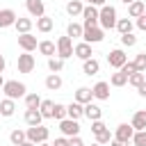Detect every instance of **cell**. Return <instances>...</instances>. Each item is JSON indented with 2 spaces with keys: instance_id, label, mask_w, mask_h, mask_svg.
I'll return each instance as SVG.
<instances>
[{
  "instance_id": "obj_5",
  "label": "cell",
  "mask_w": 146,
  "mask_h": 146,
  "mask_svg": "<svg viewBox=\"0 0 146 146\" xmlns=\"http://www.w3.org/2000/svg\"><path fill=\"white\" fill-rule=\"evenodd\" d=\"M98 16H100V9L94 7V5H87L84 11H82V18H84V27H96L98 25Z\"/></svg>"
},
{
  "instance_id": "obj_26",
  "label": "cell",
  "mask_w": 146,
  "mask_h": 146,
  "mask_svg": "<svg viewBox=\"0 0 146 146\" xmlns=\"http://www.w3.org/2000/svg\"><path fill=\"white\" fill-rule=\"evenodd\" d=\"M66 34H68L71 39H78V36H82V34H84V25H80V23H68Z\"/></svg>"
},
{
  "instance_id": "obj_11",
  "label": "cell",
  "mask_w": 146,
  "mask_h": 146,
  "mask_svg": "<svg viewBox=\"0 0 146 146\" xmlns=\"http://www.w3.org/2000/svg\"><path fill=\"white\" fill-rule=\"evenodd\" d=\"M107 62H110V66H114V68H121V66L128 62V57H125V52H123L121 48H116V50H112V52L107 55Z\"/></svg>"
},
{
  "instance_id": "obj_13",
  "label": "cell",
  "mask_w": 146,
  "mask_h": 146,
  "mask_svg": "<svg viewBox=\"0 0 146 146\" xmlns=\"http://www.w3.org/2000/svg\"><path fill=\"white\" fill-rule=\"evenodd\" d=\"M16 11L14 9H0V27H11L16 25Z\"/></svg>"
},
{
  "instance_id": "obj_29",
  "label": "cell",
  "mask_w": 146,
  "mask_h": 146,
  "mask_svg": "<svg viewBox=\"0 0 146 146\" xmlns=\"http://www.w3.org/2000/svg\"><path fill=\"white\" fill-rule=\"evenodd\" d=\"M39 112L43 114V119H52V112H55V103L52 100H41V107Z\"/></svg>"
},
{
  "instance_id": "obj_45",
  "label": "cell",
  "mask_w": 146,
  "mask_h": 146,
  "mask_svg": "<svg viewBox=\"0 0 146 146\" xmlns=\"http://www.w3.org/2000/svg\"><path fill=\"white\" fill-rule=\"evenodd\" d=\"M137 27H139V30H144V32H146V14H144V16H139V18H137Z\"/></svg>"
},
{
  "instance_id": "obj_24",
  "label": "cell",
  "mask_w": 146,
  "mask_h": 146,
  "mask_svg": "<svg viewBox=\"0 0 146 146\" xmlns=\"http://www.w3.org/2000/svg\"><path fill=\"white\" fill-rule=\"evenodd\" d=\"M16 112V103H14V98H5L2 103H0V114L2 116H11Z\"/></svg>"
},
{
  "instance_id": "obj_14",
  "label": "cell",
  "mask_w": 146,
  "mask_h": 146,
  "mask_svg": "<svg viewBox=\"0 0 146 146\" xmlns=\"http://www.w3.org/2000/svg\"><path fill=\"white\" fill-rule=\"evenodd\" d=\"M73 55H75L78 59H82V62H84V59H89V57L94 55V52H91V43H87V41L78 43V46L73 48Z\"/></svg>"
},
{
  "instance_id": "obj_43",
  "label": "cell",
  "mask_w": 146,
  "mask_h": 146,
  "mask_svg": "<svg viewBox=\"0 0 146 146\" xmlns=\"http://www.w3.org/2000/svg\"><path fill=\"white\" fill-rule=\"evenodd\" d=\"M105 128H107V125H105V123H103L100 119H98V121H91V132H94V135H98V132H103Z\"/></svg>"
},
{
  "instance_id": "obj_44",
  "label": "cell",
  "mask_w": 146,
  "mask_h": 146,
  "mask_svg": "<svg viewBox=\"0 0 146 146\" xmlns=\"http://www.w3.org/2000/svg\"><path fill=\"white\" fill-rule=\"evenodd\" d=\"M68 146H84V144H82V139L75 135V137H68Z\"/></svg>"
},
{
  "instance_id": "obj_19",
  "label": "cell",
  "mask_w": 146,
  "mask_h": 146,
  "mask_svg": "<svg viewBox=\"0 0 146 146\" xmlns=\"http://www.w3.org/2000/svg\"><path fill=\"white\" fill-rule=\"evenodd\" d=\"M82 71H84V75H96V73L100 71V64H98V59H94V57L84 59V64H82Z\"/></svg>"
},
{
  "instance_id": "obj_48",
  "label": "cell",
  "mask_w": 146,
  "mask_h": 146,
  "mask_svg": "<svg viewBox=\"0 0 146 146\" xmlns=\"http://www.w3.org/2000/svg\"><path fill=\"white\" fill-rule=\"evenodd\" d=\"M137 91H139V96H144V98H146V82H144V84H139V87H137Z\"/></svg>"
},
{
  "instance_id": "obj_33",
  "label": "cell",
  "mask_w": 146,
  "mask_h": 146,
  "mask_svg": "<svg viewBox=\"0 0 146 146\" xmlns=\"http://www.w3.org/2000/svg\"><path fill=\"white\" fill-rule=\"evenodd\" d=\"M116 30H119L121 34L132 32V21H130V18H119V21H116Z\"/></svg>"
},
{
  "instance_id": "obj_42",
  "label": "cell",
  "mask_w": 146,
  "mask_h": 146,
  "mask_svg": "<svg viewBox=\"0 0 146 146\" xmlns=\"http://www.w3.org/2000/svg\"><path fill=\"white\" fill-rule=\"evenodd\" d=\"M135 66H137V71H144V68H146V52H139V55H137Z\"/></svg>"
},
{
  "instance_id": "obj_17",
  "label": "cell",
  "mask_w": 146,
  "mask_h": 146,
  "mask_svg": "<svg viewBox=\"0 0 146 146\" xmlns=\"http://www.w3.org/2000/svg\"><path fill=\"white\" fill-rule=\"evenodd\" d=\"M84 116H87L89 121H98V119L103 116V110H100L98 105H94V103H87V105H84Z\"/></svg>"
},
{
  "instance_id": "obj_27",
  "label": "cell",
  "mask_w": 146,
  "mask_h": 146,
  "mask_svg": "<svg viewBox=\"0 0 146 146\" xmlns=\"http://www.w3.org/2000/svg\"><path fill=\"white\" fill-rule=\"evenodd\" d=\"M62 87V78L57 75V73H50L48 78H46V89H50V91H57Z\"/></svg>"
},
{
  "instance_id": "obj_4",
  "label": "cell",
  "mask_w": 146,
  "mask_h": 146,
  "mask_svg": "<svg viewBox=\"0 0 146 146\" xmlns=\"http://www.w3.org/2000/svg\"><path fill=\"white\" fill-rule=\"evenodd\" d=\"M27 139L30 141H34V144H41V141H48V128H43V125H30L27 130Z\"/></svg>"
},
{
  "instance_id": "obj_35",
  "label": "cell",
  "mask_w": 146,
  "mask_h": 146,
  "mask_svg": "<svg viewBox=\"0 0 146 146\" xmlns=\"http://www.w3.org/2000/svg\"><path fill=\"white\" fill-rule=\"evenodd\" d=\"M66 11H68L71 16H78V14H82V11H84V7H82V2H80V0H71V2L66 5Z\"/></svg>"
},
{
  "instance_id": "obj_51",
  "label": "cell",
  "mask_w": 146,
  "mask_h": 146,
  "mask_svg": "<svg viewBox=\"0 0 146 146\" xmlns=\"http://www.w3.org/2000/svg\"><path fill=\"white\" fill-rule=\"evenodd\" d=\"M2 71H5V57L0 55V73H2Z\"/></svg>"
},
{
  "instance_id": "obj_22",
  "label": "cell",
  "mask_w": 146,
  "mask_h": 146,
  "mask_svg": "<svg viewBox=\"0 0 146 146\" xmlns=\"http://www.w3.org/2000/svg\"><path fill=\"white\" fill-rule=\"evenodd\" d=\"M132 128L135 130H146V110H137L132 116Z\"/></svg>"
},
{
  "instance_id": "obj_54",
  "label": "cell",
  "mask_w": 146,
  "mask_h": 146,
  "mask_svg": "<svg viewBox=\"0 0 146 146\" xmlns=\"http://www.w3.org/2000/svg\"><path fill=\"white\" fill-rule=\"evenodd\" d=\"M121 2H125V5H130V2H135V0H121Z\"/></svg>"
},
{
  "instance_id": "obj_21",
  "label": "cell",
  "mask_w": 146,
  "mask_h": 146,
  "mask_svg": "<svg viewBox=\"0 0 146 146\" xmlns=\"http://www.w3.org/2000/svg\"><path fill=\"white\" fill-rule=\"evenodd\" d=\"M41 121H43V114L39 110H27L25 112V123L27 125H41Z\"/></svg>"
},
{
  "instance_id": "obj_31",
  "label": "cell",
  "mask_w": 146,
  "mask_h": 146,
  "mask_svg": "<svg viewBox=\"0 0 146 146\" xmlns=\"http://www.w3.org/2000/svg\"><path fill=\"white\" fill-rule=\"evenodd\" d=\"M14 27H16L21 34H25V32H30V30H32V21H30V18H21V16H18Z\"/></svg>"
},
{
  "instance_id": "obj_10",
  "label": "cell",
  "mask_w": 146,
  "mask_h": 146,
  "mask_svg": "<svg viewBox=\"0 0 146 146\" xmlns=\"http://www.w3.org/2000/svg\"><path fill=\"white\" fill-rule=\"evenodd\" d=\"M34 57L30 55V52H23V55H18V73H32L34 71Z\"/></svg>"
},
{
  "instance_id": "obj_3",
  "label": "cell",
  "mask_w": 146,
  "mask_h": 146,
  "mask_svg": "<svg viewBox=\"0 0 146 146\" xmlns=\"http://www.w3.org/2000/svg\"><path fill=\"white\" fill-rule=\"evenodd\" d=\"M57 57H62V59L73 57V41H71V36H68V34L57 39Z\"/></svg>"
},
{
  "instance_id": "obj_1",
  "label": "cell",
  "mask_w": 146,
  "mask_h": 146,
  "mask_svg": "<svg viewBox=\"0 0 146 146\" xmlns=\"http://www.w3.org/2000/svg\"><path fill=\"white\" fill-rule=\"evenodd\" d=\"M116 9L112 7V5H103L100 7V16H98V23H100V27L103 30H112V27H116Z\"/></svg>"
},
{
  "instance_id": "obj_34",
  "label": "cell",
  "mask_w": 146,
  "mask_h": 146,
  "mask_svg": "<svg viewBox=\"0 0 146 146\" xmlns=\"http://www.w3.org/2000/svg\"><path fill=\"white\" fill-rule=\"evenodd\" d=\"M48 68H50L52 73H59V71L64 68V59H62V57H48Z\"/></svg>"
},
{
  "instance_id": "obj_32",
  "label": "cell",
  "mask_w": 146,
  "mask_h": 146,
  "mask_svg": "<svg viewBox=\"0 0 146 146\" xmlns=\"http://www.w3.org/2000/svg\"><path fill=\"white\" fill-rule=\"evenodd\" d=\"M25 107H27V110H39V107H41V98H39L36 94H27V96H25Z\"/></svg>"
},
{
  "instance_id": "obj_41",
  "label": "cell",
  "mask_w": 146,
  "mask_h": 146,
  "mask_svg": "<svg viewBox=\"0 0 146 146\" xmlns=\"http://www.w3.org/2000/svg\"><path fill=\"white\" fill-rule=\"evenodd\" d=\"M119 71H123V73H125V75L130 78L132 73H137V66H135V62H125V64H123V66H121Z\"/></svg>"
},
{
  "instance_id": "obj_12",
  "label": "cell",
  "mask_w": 146,
  "mask_h": 146,
  "mask_svg": "<svg viewBox=\"0 0 146 146\" xmlns=\"http://www.w3.org/2000/svg\"><path fill=\"white\" fill-rule=\"evenodd\" d=\"M25 7H27V11H30L34 18H41V16L46 14L43 0H25Z\"/></svg>"
},
{
  "instance_id": "obj_37",
  "label": "cell",
  "mask_w": 146,
  "mask_h": 146,
  "mask_svg": "<svg viewBox=\"0 0 146 146\" xmlns=\"http://www.w3.org/2000/svg\"><path fill=\"white\" fill-rule=\"evenodd\" d=\"M132 144H135V146H146V130H135Z\"/></svg>"
},
{
  "instance_id": "obj_23",
  "label": "cell",
  "mask_w": 146,
  "mask_h": 146,
  "mask_svg": "<svg viewBox=\"0 0 146 146\" xmlns=\"http://www.w3.org/2000/svg\"><path fill=\"white\" fill-rule=\"evenodd\" d=\"M39 52L46 55V57H55V55H57V46H55L52 41H41V43H39Z\"/></svg>"
},
{
  "instance_id": "obj_49",
  "label": "cell",
  "mask_w": 146,
  "mask_h": 146,
  "mask_svg": "<svg viewBox=\"0 0 146 146\" xmlns=\"http://www.w3.org/2000/svg\"><path fill=\"white\" fill-rule=\"evenodd\" d=\"M110 146H128V141H119V139H112Z\"/></svg>"
},
{
  "instance_id": "obj_28",
  "label": "cell",
  "mask_w": 146,
  "mask_h": 146,
  "mask_svg": "<svg viewBox=\"0 0 146 146\" xmlns=\"http://www.w3.org/2000/svg\"><path fill=\"white\" fill-rule=\"evenodd\" d=\"M128 82V75L123 73V71H116V73H112V78H110V84L112 87H123Z\"/></svg>"
},
{
  "instance_id": "obj_15",
  "label": "cell",
  "mask_w": 146,
  "mask_h": 146,
  "mask_svg": "<svg viewBox=\"0 0 146 146\" xmlns=\"http://www.w3.org/2000/svg\"><path fill=\"white\" fill-rule=\"evenodd\" d=\"M66 116L78 121L80 116H84V105H82V103H78V100H73L71 105H66Z\"/></svg>"
},
{
  "instance_id": "obj_40",
  "label": "cell",
  "mask_w": 146,
  "mask_h": 146,
  "mask_svg": "<svg viewBox=\"0 0 146 146\" xmlns=\"http://www.w3.org/2000/svg\"><path fill=\"white\" fill-rule=\"evenodd\" d=\"M96 141H98L100 146H103V144H107V141H112V135H110V130L105 128L103 132H98V135H96Z\"/></svg>"
},
{
  "instance_id": "obj_36",
  "label": "cell",
  "mask_w": 146,
  "mask_h": 146,
  "mask_svg": "<svg viewBox=\"0 0 146 146\" xmlns=\"http://www.w3.org/2000/svg\"><path fill=\"white\" fill-rule=\"evenodd\" d=\"M128 82H130L132 87H139V84H144V82H146V75H144L141 71H137V73H132V75L128 78Z\"/></svg>"
},
{
  "instance_id": "obj_56",
  "label": "cell",
  "mask_w": 146,
  "mask_h": 146,
  "mask_svg": "<svg viewBox=\"0 0 146 146\" xmlns=\"http://www.w3.org/2000/svg\"><path fill=\"white\" fill-rule=\"evenodd\" d=\"M0 116H2V114H0Z\"/></svg>"
},
{
  "instance_id": "obj_8",
  "label": "cell",
  "mask_w": 146,
  "mask_h": 146,
  "mask_svg": "<svg viewBox=\"0 0 146 146\" xmlns=\"http://www.w3.org/2000/svg\"><path fill=\"white\" fill-rule=\"evenodd\" d=\"M132 137H135L132 123H121L116 128V132H114V139H119V141H132Z\"/></svg>"
},
{
  "instance_id": "obj_6",
  "label": "cell",
  "mask_w": 146,
  "mask_h": 146,
  "mask_svg": "<svg viewBox=\"0 0 146 146\" xmlns=\"http://www.w3.org/2000/svg\"><path fill=\"white\" fill-rule=\"evenodd\" d=\"M82 39L87 41V43H100L103 39H105V30L103 27H84V34H82Z\"/></svg>"
},
{
  "instance_id": "obj_20",
  "label": "cell",
  "mask_w": 146,
  "mask_h": 146,
  "mask_svg": "<svg viewBox=\"0 0 146 146\" xmlns=\"http://www.w3.org/2000/svg\"><path fill=\"white\" fill-rule=\"evenodd\" d=\"M91 98H94V91H91L89 87H80V89L75 91V100H78V103H82V105L91 103Z\"/></svg>"
},
{
  "instance_id": "obj_18",
  "label": "cell",
  "mask_w": 146,
  "mask_h": 146,
  "mask_svg": "<svg viewBox=\"0 0 146 146\" xmlns=\"http://www.w3.org/2000/svg\"><path fill=\"white\" fill-rule=\"evenodd\" d=\"M128 14H130L132 18H139V16H144V14H146V7H144V2H141V0H135V2H130V5H128Z\"/></svg>"
},
{
  "instance_id": "obj_39",
  "label": "cell",
  "mask_w": 146,
  "mask_h": 146,
  "mask_svg": "<svg viewBox=\"0 0 146 146\" xmlns=\"http://www.w3.org/2000/svg\"><path fill=\"white\" fill-rule=\"evenodd\" d=\"M121 43L130 48V46H135V43H137V36H135L132 32H128V34H121Z\"/></svg>"
},
{
  "instance_id": "obj_55",
  "label": "cell",
  "mask_w": 146,
  "mask_h": 146,
  "mask_svg": "<svg viewBox=\"0 0 146 146\" xmlns=\"http://www.w3.org/2000/svg\"><path fill=\"white\" fill-rule=\"evenodd\" d=\"M91 146H100V144H98V141H96V144H91Z\"/></svg>"
},
{
  "instance_id": "obj_7",
  "label": "cell",
  "mask_w": 146,
  "mask_h": 146,
  "mask_svg": "<svg viewBox=\"0 0 146 146\" xmlns=\"http://www.w3.org/2000/svg\"><path fill=\"white\" fill-rule=\"evenodd\" d=\"M59 130H62L64 137H75V135L80 132V125H78L75 119H62V121H59Z\"/></svg>"
},
{
  "instance_id": "obj_30",
  "label": "cell",
  "mask_w": 146,
  "mask_h": 146,
  "mask_svg": "<svg viewBox=\"0 0 146 146\" xmlns=\"http://www.w3.org/2000/svg\"><path fill=\"white\" fill-rule=\"evenodd\" d=\"M25 139H27V132H25V130H11V135H9V141H11L14 146H21Z\"/></svg>"
},
{
  "instance_id": "obj_9",
  "label": "cell",
  "mask_w": 146,
  "mask_h": 146,
  "mask_svg": "<svg viewBox=\"0 0 146 146\" xmlns=\"http://www.w3.org/2000/svg\"><path fill=\"white\" fill-rule=\"evenodd\" d=\"M18 46H21L25 52H32V50H36V48H39V43H36V36H32L30 32H25V34H18Z\"/></svg>"
},
{
  "instance_id": "obj_52",
  "label": "cell",
  "mask_w": 146,
  "mask_h": 146,
  "mask_svg": "<svg viewBox=\"0 0 146 146\" xmlns=\"http://www.w3.org/2000/svg\"><path fill=\"white\" fill-rule=\"evenodd\" d=\"M5 87V80H2V73H0V89Z\"/></svg>"
},
{
  "instance_id": "obj_50",
  "label": "cell",
  "mask_w": 146,
  "mask_h": 146,
  "mask_svg": "<svg viewBox=\"0 0 146 146\" xmlns=\"http://www.w3.org/2000/svg\"><path fill=\"white\" fill-rule=\"evenodd\" d=\"M21 146H39V144H34V141H30V139H25V141H23Z\"/></svg>"
},
{
  "instance_id": "obj_46",
  "label": "cell",
  "mask_w": 146,
  "mask_h": 146,
  "mask_svg": "<svg viewBox=\"0 0 146 146\" xmlns=\"http://www.w3.org/2000/svg\"><path fill=\"white\" fill-rule=\"evenodd\" d=\"M52 146H68V139H66V137H57Z\"/></svg>"
},
{
  "instance_id": "obj_25",
  "label": "cell",
  "mask_w": 146,
  "mask_h": 146,
  "mask_svg": "<svg viewBox=\"0 0 146 146\" xmlns=\"http://www.w3.org/2000/svg\"><path fill=\"white\" fill-rule=\"evenodd\" d=\"M52 25H55V23H52V18H50V16H46V14H43L41 18H36V30H39V32H50V30H52Z\"/></svg>"
},
{
  "instance_id": "obj_2",
  "label": "cell",
  "mask_w": 146,
  "mask_h": 146,
  "mask_svg": "<svg viewBox=\"0 0 146 146\" xmlns=\"http://www.w3.org/2000/svg\"><path fill=\"white\" fill-rule=\"evenodd\" d=\"M2 91H5V96L7 98H23V96H27L25 91H27V87L23 84V82H18V80H7L5 82V87H2Z\"/></svg>"
},
{
  "instance_id": "obj_47",
  "label": "cell",
  "mask_w": 146,
  "mask_h": 146,
  "mask_svg": "<svg viewBox=\"0 0 146 146\" xmlns=\"http://www.w3.org/2000/svg\"><path fill=\"white\" fill-rule=\"evenodd\" d=\"M89 5H94V7H103V5H107V0H87Z\"/></svg>"
},
{
  "instance_id": "obj_38",
  "label": "cell",
  "mask_w": 146,
  "mask_h": 146,
  "mask_svg": "<svg viewBox=\"0 0 146 146\" xmlns=\"http://www.w3.org/2000/svg\"><path fill=\"white\" fill-rule=\"evenodd\" d=\"M52 119H66V105H59V103H55V112H52Z\"/></svg>"
},
{
  "instance_id": "obj_53",
  "label": "cell",
  "mask_w": 146,
  "mask_h": 146,
  "mask_svg": "<svg viewBox=\"0 0 146 146\" xmlns=\"http://www.w3.org/2000/svg\"><path fill=\"white\" fill-rule=\"evenodd\" d=\"M39 146H52V144H48V141H41V144H39Z\"/></svg>"
},
{
  "instance_id": "obj_16",
  "label": "cell",
  "mask_w": 146,
  "mask_h": 146,
  "mask_svg": "<svg viewBox=\"0 0 146 146\" xmlns=\"http://www.w3.org/2000/svg\"><path fill=\"white\" fill-rule=\"evenodd\" d=\"M91 91H94V98H98V100H107L110 98V84L107 82H96Z\"/></svg>"
}]
</instances>
